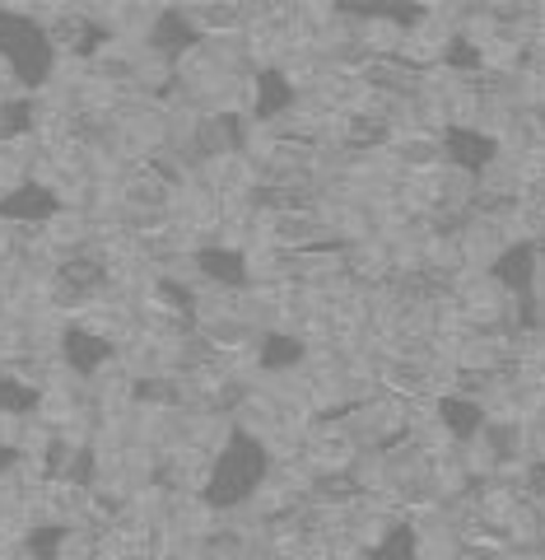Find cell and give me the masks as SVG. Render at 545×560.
Returning <instances> with one entry per match:
<instances>
[{
  "mask_svg": "<svg viewBox=\"0 0 545 560\" xmlns=\"http://www.w3.org/2000/svg\"><path fill=\"white\" fill-rule=\"evenodd\" d=\"M266 471H271V458H266V448H261V440H252L248 430H234L228 444L215 453V463H210L201 495L210 510H238L242 500H252L261 490Z\"/></svg>",
  "mask_w": 545,
  "mask_h": 560,
  "instance_id": "6da1fadb",
  "label": "cell"
},
{
  "mask_svg": "<svg viewBox=\"0 0 545 560\" xmlns=\"http://www.w3.org/2000/svg\"><path fill=\"white\" fill-rule=\"evenodd\" d=\"M0 61L24 84H43L51 75V66H57V43H51V33L38 20L0 10Z\"/></svg>",
  "mask_w": 545,
  "mask_h": 560,
  "instance_id": "7a4b0ae2",
  "label": "cell"
},
{
  "mask_svg": "<svg viewBox=\"0 0 545 560\" xmlns=\"http://www.w3.org/2000/svg\"><path fill=\"white\" fill-rule=\"evenodd\" d=\"M61 210V197L51 187H43V183H33V178H24V183H14L10 191H0V220L5 224H47L51 215Z\"/></svg>",
  "mask_w": 545,
  "mask_h": 560,
  "instance_id": "3957f363",
  "label": "cell"
},
{
  "mask_svg": "<svg viewBox=\"0 0 545 560\" xmlns=\"http://www.w3.org/2000/svg\"><path fill=\"white\" fill-rule=\"evenodd\" d=\"M443 160L452 168H466V173L489 168L499 160V140L489 131H476V127H448L443 131Z\"/></svg>",
  "mask_w": 545,
  "mask_h": 560,
  "instance_id": "277c9868",
  "label": "cell"
},
{
  "mask_svg": "<svg viewBox=\"0 0 545 560\" xmlns=\"http://www.w3.org/2000/svg\"><path fill=\"white\" fill-rule=\"evenodd\" d=\"M112 341L108 337H98V331L94 327H66V337H61V360L70 364V370H75V374H98L103 370V364H108L112 360Z\"/></svg>",
  "mask_w": 545,
  "mask_h": 560,
  "instance_id": "5b68a950",
  "label": "cell"
},
{
  "mask_svg": "<svg viewBox=\"0 0 545 560\" xmlns=\"http://www.w3.org/2000/svg\"><path fill=\"white\" fill-rule=\"evenodd\" d=\"M438 420H443V430L457 434V440H476V434H485V407L471 393H443L434 401Z\"/></svg>",
  "mask_w": 545,
  "mask_h": 560,
  "instance_id": "8992f818",
  "label": "cell"
},
{
  "mask_svg": "<svg viewBox=\"0 0 545 560\" xmlns=\"http://www.w3.org/2000/svg\"><path fill=\"white\" fill-rule=\"evenodd\" d=\"M536 267H541V253L532 248V243H508V248L499 253V261H495V280L522 294V290H532Z\"/></svg>",
  "mask_w": 545,
  "mask_h": 560,
  "instance_id": "52a82bcc",
  "label": "cell"
},
{
  "mask_svg": "<svg viewBox=\"0 0 545 560\" xmlns=\"http://www.w3.org/2000/svg\"><path fill=\"white\" fill-rule=\"evenodd\" d=\"M197 267L215 280V285H248V257L238 248H224V243H210V248L197 253Z\"/></svg>",
  "mask_w": 545,
  "mask_h": 560,
  "instance_id": "ba28073f",
  "label": "cell"
},
{
  "mask_svg": "<svg viewBox=\"0 0 545 560\" xmlns=\"http://www.w3.org/2000/svg\"><path fill=\"white\" fill-rule=\"evenodd\" d=\"M150 43L159 47V51H173V57H178V51H187V47H197V43H201V28L191 24L182 10H164L159 20H154Z\"/></svg>",
  "mask_w": 545,
  "mask_h": 560,
  "instance_id": "9c48e42d",
  "label": "cell"
},
{
  "mask_svg": "<svg viewBox=\"0 0 545 560\" xmlns=\"http://www.w3.org/2000/svg\"><path fill=\"white\" fill-rule=\"evenodd\" d=\"M257 355H261V370H266V374H280V370H298L308 350H304V341H298V337L271 331V337L257 346Z\"/></svg>",
  "mask_w": 545,
  "mask_h": 560,
  "instance_id": "30bf717a",
  "label": "cell"
},
{
  "mask_svg": "<svg viewBox=\"0 0 545 560\" xmlns=\"http://www.w3.org/2000/svg\"><path fill=\"white\" fill-rule=\"evenodd\" d=\"M294 103V84L285 80V70H266L257 80V98H252V113L257 117H280Z\"/></svg>",
  "mask_w": 545,
  "mask_h": 560,
  "instance_id": "8fae6325",
  "label": "cell"
},
{
  "mask_svg": "<svg viewBox=\"0 0 545 560\" xmlns=\"http://www.w3.org/2000/svg\"><path fill=\"white\" fill-rule=\"evenodd\" d=\"M368 560H419V541L411 528H392L382 533V541L368 547Z\"/></svg>",
  "mask_w": 545,
  "mask_h": 560,
  "instance_id": "7c38bea8",
  "label": "cell"
},
{
  "mask_svg": "<svg viewBox=\"0 0 545 560\" xmlns=\"http://www.w3.org/2000/svg\"><path fill=\"white\" fill-rule=\"evenodd\" d=\"M443 57H448L457 70H476V66H481V47H476V43H466V38H457V43L443 47Z\"/></svg>",
  "mask_w": 545,
  "mask_h": 560,
  "instance_id": "4fadbf2b",
  "label": "cell"
}]
</instances>
